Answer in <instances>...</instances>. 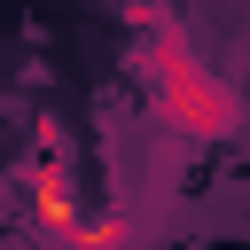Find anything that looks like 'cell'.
Returning a JSON list of instances; mask_svg holds the SVG:
<instances>
[{"label": "cell", "mask_w": 250, "mask_h": 250, "mask_svg": "<svg viewBox=\"0 0 250 250\" xmlns=\"http://www.w3.org/2000/svg\"><path fill=\"white\" fill-rule=\"evenodd\" d=\"M23 195H31V227H39V234H78V219H70V188H62L55 164H31V172H23Z\"/></svg>", "instance_id": "obj_2"}, {"label": "cell", "mask_w": 250, "mask_h": 250, "mask_svg": "<svg viewBox=\"0 0 250 250\" xmlns=\"http://www.w3.org/2000/svg\"><path fill=\"white\" fill-rule=\"evenodd\" d=\"M148 78H156V102H164V117L180 125V133H203V141H219V133H234V94L180 47V39H156V55H148Z\"/></svg>", "instance_id": "obj_1"}]
</instances>
